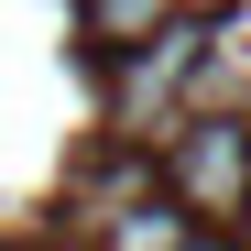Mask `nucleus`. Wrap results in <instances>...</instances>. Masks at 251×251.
I'll use <instances>...</instances> for the list:
<instances>
[{"label":"nucleus","instance_id":"nucleus-3","mask_svg":"<svg viewBox=\"0 0 251 251\" xmlns=\"http://www.w3.org/2000/svg\"><path fill=\"white\" fill-rule=\"evenodd\" d=\"M76 11H88L99 44H131V33H153L164 11H186V0H76Z\"/></svg>","mask_w":251,"mask_h":251},{"label":"nucleus","instance_id":"nucleus-4","mask_svg":"<svg viewBox=\"0 0 251 251\" xmlns=\"http://www.w3.org/2000/svg\"><path fill=\"white\" fill-rule=\"evenodd\" d=\"M175 251H229V240H197V229H186V240H175Z\"/></svg>","mask_w":251,"mask_h":251},{"label":"nucleus","instance_id":"nucleus-2","mask_svg":"<svg viewBox=\"0 0 251 251\" xmlns=\"http://www.w3.org/2000/svg\"><path fill=\"white\" fill-rule=\"evenodd\" d=\"M164 197L186 219H240L251 207V120L240 109H186L164 131Z\"/></svg>","mask_w":251,"mask_h":251},{"label":"nucleus","instance_id":"nucleus-1","mask_svg":"<svg viewBox=\"0 0 251 251\" xmlns=\"http://www.w3.org/2000/svg\"><path fill=\"white\" fill-rule=\"evenodd\" d=\"M207 33L219 22H197V11H164L153 33H131L120 44V66H109V131H131V142H164L186 120V76H197V55H207Z\"/></svg>","mask_w":251,"mask_h":251}]
</instances>
